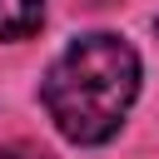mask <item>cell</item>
I'll list each match as a JSON object with an SVG mask.
<instances>
[{
  "instance_id": "2",
  "label": "cell",
  "mask_w": 159,
  "mask_h": 159,
  "mask_svg": "<svg viewBox=\"0 0 159 159\" xmlns=\"http://www.w3.org/2000/svg\"><path fill=\"white\" fill-rule=\"evenodd\" d=\"M45 20V0H0V40H30Z\"/></svg>"
},
{
  "instance_id": "1",
  "label": "cell",
  "mask_w": 159,
  "mask_h": 159,
  "mask_svg": "<svg viewBox=\"0 0 159 159\" xmlns=\"http://www.w3.org/2000/svg\"><path fill=\"white\" fill-rule=\"evenodd\" d=\"M134 94H139V55L129 50V40L109 30L70 40L40 84L55 129L75 144H104L124 124Z\"/></svg>"
},
{
  "instance_id": "3",
  "label": "cell",
  "mask_w": 159,
  "mask_h": 159,
  "mask_svg": "<svg viewBox=\"0 0 159 159\" xmlns=\"http://www.w3.org/2000/svg\"><path fill=\"white\" fill-rule=\"evenodd\" d=\"M0 159H10V154H0Z\"/></svg>"
}]
</instances>
